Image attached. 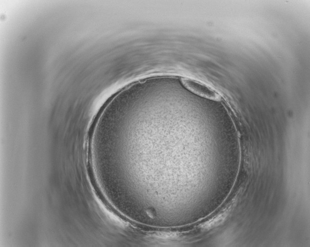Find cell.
I'll list each match as a JSON object with an SVG mask.
<instances>
[{
	"instance_id": "1",
	"label": "cell",
	"mask_w": 310,
	"mask_h": 247,
	"mask_svg": "<svg viewBox=\"0 0 310 247\" xmlns=\"http://www.w3.org/2000/svg\"><path fill=\"white\" fill-rule=\"evenodd\" d=\"M181 82L184 87L191 92L200 97L217 100L220 96L213 89L202 82L188 78H183Z\"/></svg>"
},
{
	"instance_id": "2",
	"label": "cell",
	"mask_w": 310,
	"mask_h": 247,
	"mask_svg": "<svg viewBox=\"0 0 310 247\" xmlns=\"http://www.w3.org/2000/svg\"><path fill=\"white\" fill-rule=\"evenodd\" d=\"M234 201L232 200L225 209L219 213L212 218L209 221L205 222L201 226L204 229H208L213 227L222 222L230 212L231 208L234 204Z\"/></svg>"
}]
</instances>
